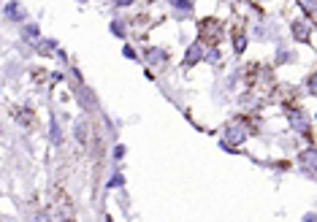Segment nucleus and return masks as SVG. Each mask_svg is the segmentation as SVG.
I'll list each match as a JSON object with an SVG mask.
<instances>
[{
    "mask_svg": "<svg viewBox=\"0 0 317 222\" xmlns=\"http://www.w3.org/2000/svg\"><path fill=\"white\" fill-rule=\"evenodd\" d=\"M309 35H312L309 22H304V19H295V22H293V38H295V41H309Z\"/></svg>",
    "mask_w": 317,
    "mask_h": 222,
    "instance_id": "4",
    "label": "nucleus"
},
{
    "mask_svg": "<svg viewBox=\"0 0 317 222\" xmlns=\"http://www.w3.org/2000/svg\"><path fill=\"white\" fill-rule=\"evenodd\" d=\"M79 3H84V0H79Z\"/></svg>",
    "mask_w": 317,
    "mask_h": 222,
    "instance_id": "24",
    "label": "nucleus"
},
{
    "mask_svg": "<svg viewBox=\"0 0 317 222\" xmlns=\"http://www.w3.org/2000/svg\"><path fill=\"white\" fill-rule=\"evenodd\" d=\"M171 6L179 8V11H190V8H193V3H190V0H171Z\"/></svg>",
    "mask_w": 317,
    "mask_h": 222,
    "instance_id": "14",
    "label": "nucleus"
},
{
    "mask_svg": "<svg viewBox=\"0 0 317 222\" xmlns=\"http://www.w3.org/2000/svg\"><path fill=\"white\" fill-rule=\"evenodd\" d=\"M73 136H76V141H79V144H87V122H84V119H76Z\"/></svg>",
    "mask_w": 317,
    "mask_h": 222,
    "instance_id": "9",
    "label": "nucleus"
},
{
    "mask_svg": "<svg viewBox=\"0 0 317 222\" xmlns=\"http://www.w3.org/2000/svg\"><path fill=\"white\" fill-rule=\"evenodd\" d=\"M49 138H52L54 147H60V144H63V128H60V122H57V117L49 119Z\"/></svg>",
    "mask_w": 317,
    "mask_h": 222,
    "instance_id": "8",
    "label": "nucleus"
},
{
    "mask_svg": "<svg viewBox=\"0 0 317 222\" xmlns=\"http://www.w3.org/2000/svg\"><path fill=\"white\" fill-rule=\"evenodd\" d=\"M287 119H290V128L295 133H306V130H309V122H306V117L299 114V111H290V114H287Z\"/></svg>",
    "mask_w": 317,
    "mask_h": 222,
    "instance_id": "6",
    "label": "nucleus"
},
{
    "mask_svg": "<svg viewBox=\"0 0 317 222\" xmlns=\"http://www.w3.org/2000/svg\"><path fill=\"white\" fill-rule=\"evenodd\" d=\"M299 166L306 173H317V149H304L299 154Z\"/></svg>",
    "mask_w": 317,
    "mask_h": 222,
    "instance_id": "1",
    "label": "nucleus"
},
{
    "mask_svg": "<svg viewBox=\"0 0 317 222\" xmlns=\"http://www.w3.org/2000/svg\"><path fill=\"white\" fill-rule=\"evenodd\" d=\"M6 16L11 19V22H25V6L16 3V0H8L6 3Z\"/></svg>",
    "mask_w": 317,
    "mask_h": 222,
    "instance_id": "3",
    "label": "nucleus"
},
{
    "mask_svg": "<svg viewBox=\"0 0 317 222\" xmlns=\"http://www.w3.org/2000/svg\"><path fill=\"white\" fill-rule=\"evenodd\" d=\"M122 185H125L122 173H114V176H111L109 181H106V187H109V190H114V187H122Z\"/></svg>",
    "mask_w": 317,
    "mask_h": 222,
    "instance_id": "13",
    "label": "nucleus"
},
{
    "mask_svg": "<svg viewBox=\"0 0 317 222\" xmlns=\"http://www.w3.org/2000/svg\"><path fill=\"white\" fill-rule=\"evenodd\" d=\"M122 54L128 57V60H138V54H136V49H133L130 44H125V46H122Z\"/></svg>",
    "mask_w": 317,
    "mask_h": 222,
    "instance_id": "15",
    "label": "nucleus"
},
{
    "mask_svg": "<svg viewBox=\"0 0 317 222\" xmlns=\"http://www.w3.org/2000/svg\"><path fill=\"white\" fill-rule=\"evenodd\" d=\"M38 35H41V30H38V25H27V27H25V38H27V41H35Z\"/></svg>",
    "mask_w": 317,
    "mask_h": 222,
    "instance_id": "12",
    "label": "nucleus"
},
{
    "mask_svg": "<svg viewBox=\"0 0 317 222\" xmlns=\"http://www.w3.org/2000/svg\"><path fill=\"white\" fill-rule=\"evenodd\" d=\"M309 92L314 95V98H317V73L312 76V79H309Z\"/></svg>",
    "mask_w": 317,
    "mask_h": 222,
    "instance_id": "19",
    "label": "nucleus"
},
{
    "mask_svg": "<svg viewBox=\"0 0 317 222\" xmlns=\"http://www.w3.org/2000/svg\"><path fill=\"white\" fill-rule=\"evenodd\" d=\"M144 57L149 60V65H166V63H168V54L163 52V49H157V46H149Z\"/></svg>",
    "mask_w": 317,
    "mask_h": 222,
    "instance_id": "7",
    "label": "nucleus"
},
{
    "mask_svg": "<svg viewBox=\"0 0 317 222\" xmlns=\"http://www.w3.org/2000/svg\"><path fill=\"white\" fill-rule=\"evenodd\" d=\"M114 3H117V6H122V8H125V6H130L133 0H114Z\"/></svg>",
    "mask_w": 317,
    "mask_h": 222,
    "instance_id": "22",
    "label": "nucleus"
},
{
    "mask_svg": "<svg viewBox=\"0 0 317 222\" xmlns=\"http://www.w3.org/2000/svg\"><path fill=\"white\" fill-rule=\"evenodd\" d=\"M35 222H49V217H46V214H38V217H35Z\"/></svg>",
    "mask_w": 317,
    "mask_h": 222,
    "instance_id": "23",
    "label": "nucleus"
},
{
    "mask_svg": "<svg viewBox=\"0 0 317 222\" xmlns=\"http://www.w3.org/2000/svg\"><path fill=\"white\" fill-rule=\"evenodd\" d=\"M290 57H293L290 52H285V49H282L280 54H276V63H290Z\"/></svg>",
    "mask_w": 317,
    "mask_h": 222,
    "instance_id": "18",
    "label": "nucleus"
},
{
    "mask_svg": "<svg viewBox=\"0 0 317 222\" xmlns=\"http://www.w3.org/2000/svg\"><path fill=\"white\" fill-rule=\"evenodd\" d=\"M122 154H125V147H122V144H117V147H114V157H117V160H120V157H122Z\"/></svg>",
    "mask_w": 317,
    "mask_h": 222,
    "instance_id": "20",
    "label": "nucleus"
},
{
    "mask_svg": "<svg viewBox=\"0 0 317 222\" xmlns=\"http://www.w3.org/2000/svg\"><path fill=\"white\" fill-rule=\"evenodd\" d=\"M204 60H206V63H217V60H220V52H217V49H209Z\"/></svg>",
    "mask_w": 317,
    "mask_h": 222,
    "instance_id": "17",
    "label": "nucleus"
},
{
    "mask_svg": "<svg viewBox=\"0 0 317 222\" xmlns=\"http://www.w3.org/2000/svg\"><path fill=\"white\" fill-rule=\"evenodd\" d=\"M79 98H82V100H79V103H82V109H87V111H95V109H98V103L92 100V92L82 90V92H79Z\"/></svg>",
    "mask_w": 317,
    "mask_h": 222,
    "instance_id": "10",
    "label": "nucleus"
},
{
    "mask_svg": "<svg viewBox=\"0 0 317 222\" xmlns=\"http://www.w3.org/2000/svg\"><path fill=\"white\" fill-rule=\"evenodd\" d=\"M111 33L117 35V38H125V27H122V22H111Z\"/></svg>",
    "mask_w": 317,
    "mask_h": 222,
    "instance_id": "16",
    "label": "nucleus"
},
{
    "mask_svg": "<svg viewBox=\"0 0 317 222\" xmlns=\"http://www.w3.org/2000/svg\"><path fill=\"white\" fill-rule=\"evenodd\" d=\"M304 222H317V214H304Z\"/></svg>",
    "mask_w": 317,
    "mask_h": 222,
    "instance_id": "21",
    "label": "nucleus"
},
{
    "mask_svg": "<svg viewBox=\"0 0 317 222\" xmlns=\"http://www.w3.org/2000/svg\"><path fill=\"white\" fill-rule=\"evenodd\" d=\"M206 57V52H204V46L201 44H193V46H187V54H185V65H195V63H201Z\"/></svg>",
    "mask_w": 317,
    "mask_h": 222,
    "instance_id": "5",
    "label": "nucleus"
},
{
    "mask_svg": "<svg viewBox=\"0 0 317 222\" xmlns=\"http://www.w3.org/2000/svg\"><path fill=\"white\" fill-rule=\"evenodd\" d=\"M244 49H247V38H244L242 33H236V35H233V52L242 54Z\"/></svg>",
    "mask_w": 317,
    "mask_h": 222,
    "instance_id": "11",
    "label": "nucleus"
},
{
    "mask_svg": "<svg viewBox=\"0 0 317 222\" xmlns=\"http://www.w3.org/2000/svg\"><path fill=\"white\" fill-rule=\"evenodd\" d=\"M244 138H247V130L242 128V125H228V130H225V141L228 144H244Z\"/></svg>",
    "mask_w": 317,
    "mask_h": 222,
    "instance_id": "2",
    "label": "nucleus"
}]
</instances>
